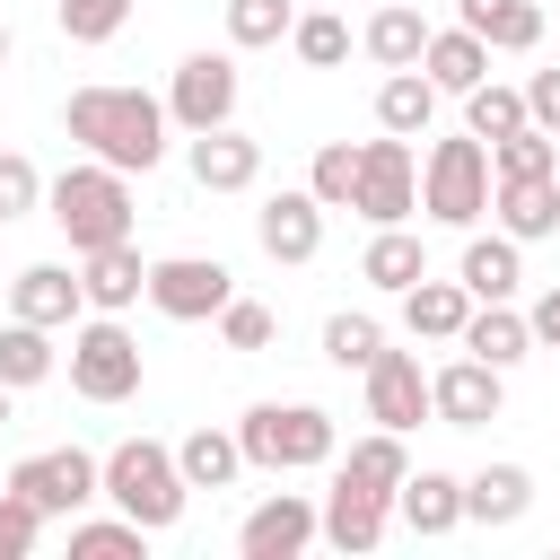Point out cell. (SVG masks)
<instances>
[{
	"mask_svg": "<svg viewBox=\"0 0 560 560\" xmlns=\"http://www.w3.org/2000/svg\"><path fill=\"white\" fill-rule=\"evenodd\" d=\"M210 324H219V341H228V350H271V332H280V315H271L262 298H228Z\"/></svg>",
	"mask_w": 560,
	"mask_h": 560,
	"instance_id": "41",
	"label": "cell"
},
{
	"mask_svg": "<svg viewBox=\"0 0 560 560\" xmlns=\"http://www.w3.org/2000/svg\"><path fill=\"white\" fill-rule=\"evenodd\" d=\"M306 192L324 210H350V192H359V140H324L315 166H306Z\"/></svg>",
	"mask_w": 560,
	"mask_h": 560,
	"instance_id": "37",
	"label": "cell"
},
{
	"mask_svg": "<svg viewBox=\"0 0 560 560\" xmlns=\"http://www.w3.org/2000/svg\"><path fill=\"white\" fill-rule=\"evenodd\" d=\"M44 210H52V228L70 236V254H96V245H122L131 236V175L122 166H105V158H79V166H61L52 184H44Z\"/></svg>",
	"mask_w": 560,
	"mask_h": 560,
	"instance_id": "2",
	"label": "cell"
},
{
	"mask_svg": "<svg viewBox=\"0 0 560 560\" xmlns=\"http://www.w3.org/2000/svg\"><path fill=\"white\" fill-rule=\"evenodd\" d=\"M0 61H9V26H0Z\"/></svg>",
	"mask_w": 560,
	"mask_h": 560,
	"instance_id": "47",
	"label": "cell"
},
{
	"mask_svg": "<svg viewBox=\"0 0 560 560\" xmlns=\"http://www.w3.org/2000/svg\"><path fill=\"white\" fill-rule=\"evenodd\" d=\"M184 166H192L201 192H254V184H262V140H245L236 122L184 131Z\"/></svg>",
	"mask_w": 560,
	"mask_h": 560,
	"instance_id": "13",
	"label": "cell"
},
{
	"mask_svg": "<svg viewBox=\"0 0 560 560\" xmlns=\"http://www.w3.org/2000/svg\"><path fill=\"white\" fill-rule=\"evenodd\" d=\"M175 472H184L192 490H228V481L245 472L236 429H192V438H175Z\"/></svg>",
	"mask_w": 560,
	"mask_h": 560,
	"instance_id": "30",
	"label": "cell"
},
{
	"mask_svg": "<svg viewBox=\"0 0 560 560\" xmlns=\"http://www.w3.org/2000/svg\"><path fill=\"white\" fill-rule=\"evenodd\" d=\"M516 122H525V88H499V79L464 88V131L472 140H508Z\"/></svg>",
	"mask_w": 560,
	"mask_h": 560,
	"instance_id": "34",
	"label": "cell"
},
{
	"mask_svg": "<svg viewBox=\"0 0 560 560\" xmlns=\"http://www.w3.org/2000/svg\"><path fill=\"white\" fill-rule=\"evenodd\" d=\"M44 525H52V516H44L26 490H0V560H26V551L44 542Z\"/></svg>",
	"mask_w": 560,
	"mask_h": 560,
	"instance_id": "42",
	"label": "cell"
},
{
	"mask_svg": "<svg viewBox=\"0 0 560 560\" xmlns=\"http://www.w3.org/2000/svg\"><path fill=\"white\" fill-rule=\"evenodd\" d=\"M420 210L438 228H481V210H490V140H472V131L438 140L420 158Z\"/></svg>",
	"mask_w": 560,
	"mask_h": 560,
	"instance_id": "6",
	"label": "cell"
},
{
	"mask_svg": "<svg viewBox=\"0 0 560 560\" xmlns=\"http://www.w3.org/2000/svg\"><path fill=\"white\" fill-rule=\"evenodd\" d=\"M455 26H472L490 52H534L542 44V0H455Z\"/></svg>",
	"mask_w": 560,
	"mask_h": 560,
	"instance_id": "24",
	"label": "cell"
},
{
	"mask_svg": "<svg viewBox=\"0 0 560 560\" xmlns=\"http://www.w3.org/2000/svg\"><path fill=\"white\" fill-rule=\"evenodd\" d=\"M9 402H18V394H9V385H0V429H9Z\"/></svg>",
	"mask_w": 560,
	"mask_h": 560,
	"instance_id": "46",
	"label": "cell"
},
{
	"mask_svg": "<svg viewBox=\"0 0 560 560\" xmlns=\"http://www.w3.org/2000/svg\"><path fill=\"white\" fill-rule=\"evenodd\" d=\"M394 516H402L420 542H438V534H455V525H464V481H455V472H438V464H420V472H402Z\"/></svg>",
	"mask_w": 560,
	"mask_h": 560,
	"instance_id": "20",
	"label": "cell"
},
{
	"mask_svg": "<svg viewBox=\"0 0 560 560\" xmlns=\"http://www.w3.org/2000/svg\"><path fill=\"white\" fill-rule=\"evenodd\" d=\"M52 368H61L52 332H44V324H26V315H9V324H0V385H9V394H26V385H44Z\"/></svg>",
	"mask_w": 560,
	"mask_h": 560,
	"instance_id": "31",
	"label": "cell"
},
{
	"mask_svg": "<svg viewBox=\"0 0 560 560\" xmlns=\"http://www.w3.org/2000/svg\"><path fill=\"white\" fill-rule=\"evenodd\" d=\"M490 219H499V236H516V245L560 236V175H499V184H490Z\"/></svg>",
	"mask_w": 560,
	"mask_h": 560,
	"instance_id": "17",
	"label": "cell"
},
{
	"mask_svg": "<svg viewBox=\"0 0 560 560\" xmlns=\"http://www.w3.org/2000/svg\"><path fill=\"white\" fill-rule=\"evenodd\" d=\"M61 131L88 149V158H105V166H122V175H149L158 158H166V96H149V88H70V105H61Z\"/></svg>",
	"mask_w": 560,
	"mask_h": 560,
	"instance_id": "1",
	"label": "cell"
},
{
	"mask_svg": "<svg viewBox=\"0 0 560 560\" xmlns=\"http://www.w3.org/2000/svg\"><path fill=\"white\" fill-rule=\"evenodd\" d=\"M228 298H236V271L219 254H166V262H149V306L166 324H210Z\"/></svg>",
	"mask_w": 560,
	"mask_h": 560,
	"instance_id": "8",
	"label": "cell"
},
{
	"mask_svg": "<svg viewBox=\"0 0 560 560\" xmlns=\"http://www.w3.org/2000/svg\"><path fill=\"white\" fill-rule=\"evenodd\" d=\"M350 210H359L368 228H402V219L420 210V158H411L402 131L359 140V192H350Z\"/></svg>",
	"mask_w": 560,
	"mask_h": 560,
	"instance_id": "7",
	"label": "cell"
},
{
	"mask_svg": "<svg viewBox=\"0 0 560 560\" xmlns=\"http://www.w3.org/2000/svg\"><path fill=\"white\" fill-rule=\"evenodd\" d=\"M429 122H438V88H429L420 70H385V88H376V131L420 140Z\"/></svg>",
	"mask_w": 560,
	"mask_h": 560,
	"instance_id": "32",
	"label": "cell"
},
{
	"mask_svg": "<svg viewBox=\"0 0 560 560\" xmlns=\"http://www.w3.org/2000/svg\"><path fill=\"white\" fill-rule=\"evenodd\" d=\"M420 271H429V245L411 236V219H402V228H376V236H368V254H359V280H368V289H385V298H402Z\"/></svg>",
	"mask_w": 560,
	"mask_h": 560,
	"instance_id": "28",
	"label": "cell"
},
{
	"mask_svg": "<svg viewBox=\"0 0 560 560\" xmlns=\"http://www.w3.org/2000/svg\"><path fill=\"white\" fill-rule=\"evenodd\" d=\"M26 210H44V175H35V158L0 149V228H9V219H26Z\"/></svg>",
	"mask_w": 560,
	"mask_h": 560,
	"instance_id": "43",
	"label": "cell"
},
{
	"mask_svg": "<svg viewBox=\"0 0 560 560\" xmlns=\"http://www.w3.org/2000/svg\"><path fill=\"white\" fill-rule=\"evenodd\" d=\"M79 306H88V289H79V271H70V262H26V271L9 280V315L44 324V332H70V324H79Z\"/></svg>",
	"mask_w": 560,
	"mask_h": 560,
	"instance_id": "18",
	"label": "cell"
},
{
	"mask_svg": "<svg viewBox=\"0 0 560 560\" xmlns=\"http://www.w3.org/2000/svg\"><path fill=\"white\" fill-rule=\"evenodd\" d=\"M140 376H149L140 332H131L122 315H96V306H88V324H70V394H88V402H131Z\"/></svg>",
	"mask_w": 560,
	"mask_h": 560,
	"instance_id": "5",
	"label": "cell"
},
{
	"mask_svg": "<svg viewBox=\"0 0 560 560\" xmlns=\"http://www.w3.org/2000/svg\"><path fill=\"white\" fill-rule=\"evenodd\" d=\"M289 26H298V0H228V44L236 52L289 44Z\"/></svg>",
	"mask_w": 560,
	"mask_h": 560,
	"instance_id": "33",
	"label": "cell"
},
{
	"mask_svg": "<svg viewBox=\"0 0 560 560\" xmlns=\"http://www.w3.org/2000/svg\"><path fill=\"white\" fill-rule=\"evenodd\" d=\"M79 289H88V306H96V315H122V306H140V298H149V262H140V245L122 236V245H96V254H79Z\"/></svg>",
	"mask_w": 560,
	"mask_h": 560,
	"instance_id": "19",
	"label": "cell"
},
{
	"mask_svg": "<svg viewBox=\"0 0 560 560\" xmlns=\"http://www.w3.org/2000/svg\"><path fill=\"white\" fill-rule=\"evenodd\" d=\"M499 175H560V140L534 131V122H516L508 140H490V184Z\"/></svg>",
	"mask_w": 560,
	"mask_h": 560,
	"instance_id": "35",
	"label": "cell"
},
{
	"mask_svg": "<svg viewBox=\"0 0 560 560\" xmlns=\"http://www.w3.org/2000/svg\"><path fill=\"white\" fill-rule=\"evenodd\" d=\"M525 324H534V350H560V289H542L525 306Z\"/></svg>",
	"mask_w": 560,
	"mask_h": 560,
	"instance_id": "45",
	"label": "cell"
},
{
	"mask_svg": "<svg viewBox=\"0 0 560 560\" xmlns=\"http://www.w3.org/2000/svg\"><path fill=\"white\" fill-rule=\"evenodd\" d=\"M289 52H298L306 70H341V61H350V26H341L332 9H306V18L289 26Z\"/></svg>",
	"mask_w": 560,
	"mask_h": 560,
	"instance_id": "36",
	"label": "cell"
},
{
	"mask_svg": "<svg viewBox=\"0 0 560 560\" xmlns=\"http://www.w3.org/2000/svg\"><path fill=\"white\" fill-rule=\"evenodd\" d=\"M332 472H341V481H359V490H376V499H394V490H402V472H411V446H402V429H368Z\"/></svg>",
	"mask_w": 560,
	"mask_h": 560,
	"instance_id": "29",
	"label": "cell"
},
{
	"mask_svg": "<svg viewBox=\"0 0 560 560\" xmlns=\"http://www.w3.org/2000/svg\"><path fill=\"white\" fill-rule=\"evenodd\" d=\"M9 490H26L44 516H79L88 499H105V490H96V455H88V446H44V455H26V464L9 472Z\"/></svg>",
	"mask_w": 560,
	"mask_h": 560,
	"instance_id": "11",
	"label": "cell"
},
{
	"mask_svg": "<svg viewBox=\"0 0 560 560\" xmlns=\"http://www.w3.org/2000/svg\"><path fill=\"white\" fill-rule=\"evenodd\" d=\"M359 385H368V420L376 429H420L429 420V368L411 359V350H376L368 368H359Z\"/></svg>",
	"mask_w": 560,
	"mask_h": 560,
	"instance_id": "12",
	"label": "cell"
},
{
	"mask_svg": "<svg viewBox=\"0 0 560 560\" xmlns=\"http://www.w3.org/2000/svg\"><path fill=\"white\" fill-rule=\"evenodd\" d=\"M499 402H508V368H490V359H472V350L429 376V420H438V429H490Z\"/></svg>",
	"mask_w": 560,
	"mask_h": 560,
	"instance_id": "10",
	"label": "cell"
},
{
	"mask_svg": "<svg viewBox=\"0 0 560 560\" xmlns=\"http://www.w3.org/2000/svg\"><path fill=\"white\" fill-rule=\"evenodd\" d=\"M420 79H429L438 96H464V88L490 79V44H481L472 26H429V44H420Z\"/></svg>",
	"mask_w": 560,
	"mask_h": 560,
	"instance_id": "21",
	"label": "cell"
},
{
	"mask_svg": "<svg viewBox=\"0 0 560 560\" xmlns=\"http://www.w3.org/2000/svg\"><path fill=\"white\" fill-rule=\"evenodd\" d=\"M70 551H88V560H105V551H149V525H131L122 508H114V516H70Z\"/></svg>",
	"mask_w": 560,
	"mask_h": 560,
	"instance_id": "39",
	"label": "cell"
},
{
	"mask_svg": "<svg viewBox=\"0 0 560 560\" xmlns=\"http://www.w3.org/2000/svg\"><path fill=\"white\" fill-rule=\"evenodd\" d=\"M306 542H315V499H306V490H271V499L236 525V551H245V560H298Z\"/></svg>",
	"mask_w": 560,
	"mask_h": 560,
	"instance_id": "16",
	"label": "cell"
},
{
	"mask_svg": "<svg viewBox=\"0 0 560 560\" xmlns=\"http://www.w3.org/2000/svg\"><path fill=\"white\" fill-rule=\"evenodd\" d=\"M359 44H368V61L376 70H420V44H429V18L411 9V0H385L368 26H359Z\"/></svg>",
	"mask_w": 560,
	"mask_h": 560,
	"instance_id": "27",
	"label": "cell"
},
{
	"mask_svg": "<svg viewBox=\"0 0 560 560\" xmlns=\"http://www.w3.org/2000/svg\"><path fill=\"white\" fill-rule=\"evenodd\" d=\"M455 280H464V298L472 306H490V298H516L525 289V245L516 236H464V262H455Z\"/></svg>",
	"mask_w": 560,
	"mask_h": 560,
	"instance_id": "22",
	"label": "cell"
},
{
	"mask_svg": "<svg viewBox=\"0 0 560 560\" xmlns=\"http://www.w3.org/2000/svg\"><path fill=\"white\" fill-rule=\"evenodd\" d=\"M254 245L271 254V262H315L324 254V201L298 184V192H271L262 210H254Z\"/></svg>",
	"mask_w": 560,
	"mask_h": 560,
	"instance_id": "15",
	"label": "cell"
},
{
	"mask_svg": "<svg viewBox=\"0 0 560 560\" xmlns=\"http://www.w3.org/2000/svg\"><path fill=\"white\" fill-rule=\"evenodd\" d=\"M376 350H385V324H376V315H332V324H324V359H332L341 376H359Z\"/></svg>",
	"mask_w": 560,
	"mask_h": 560,
	"instance_id": "38",
	"label": "cell"
},
{
	"mask_svg": "<svg viewBox=\"0 0 560 560\" xmlns=\"http://www.w3.org/2000/svg\"><path fill=\"white\" fill-rule=\"evenodd\" d=\"M166 122L175 131H219L236 122V61L228 52H184L166 79Z\"/></svg>",
	"mask_w": 560,
	"mask_h": 560,
	"instance_id": "9",
	"label": "cell"
},
{
	"mask_svg": "<svg viewBox=\"0 0 560 560\" xmlns=\"http://www.w3.org/2000/svg\"><path fill=\"white\" fill-rule=\"evenodd\" d=\"M525 122L560 140V70H534V79H525Z\"/></svg>",
	"mask_w": 560,
	"mask_h": 560,
	"instance_id": "44",
	"label": "cell"
},
{
	"mask_svg": "<svg viewBox=\"0 0 560 560\" xmlns=\"http://www.w3.org/2000/svg\"><path fill=\"white\" fill-rule=\"evenodd\" d=\"M464 315H472L464 280H429V271H420V280L402 289V332H411V341H455Z\"/></svg>",
	"mask_w": 560,
	"mask_h": 560,
	"instance_id": "25",
	"label": "cell"
},
{
	"mask_svg": "<svg viewBox=\"0 0 560 560\" xmlns=\"http://www.w3.org/2000/svg\"><path fill=\"white\" fill-rule=\"evenodd\" d=\"M52 18H61L70 44H114V35L131 26V0H61Z\"/></svg>",
	"mask_w": 560,
	"mask_h": 560,
	"instance_id": "40",
	"label": "cell"
},
{
	"mask_svg": "<svg viewBox=\"0 0 560 560\" xmlns=\"http://www.w3.org/2000/svg\"><path fill=\"white\" fill-rule=\"evenodd\" d=\"M455 341H464L472 359H490V368H516V359H534V324L516 315V298H490V306H472Z\"/></svg>",
	"mask_w": 560,
	"mask_h": 560,
	"instance_id": "23",
	"label": "cell"
},
{
	"mask_svg": "<svg viewBox=\"0 0 560 560\" xmlns=\"http://www.w3.org/2000/svg\"><path fill=\"white\" fill-rule=\"evenodd\" d=\"M385 525H394V499H376V490H359V481H341L332 472V490H324V508H315V542H332V551H376L385 542Z\"/></svg>",
	"mask_w": 560,
	"mask_h": 560,
	"instance_id": "14",
	"label": "cell"
},
{
	"mask_svg": "<svg viewBox=\"0 0 560 560\" xmlns=\"http://www.w3.org/2000/svg\"><path fill=\"white\" fill-rule=\"evenodd\" d=\"M96 490L149 534H166L184 516V499H192V481L175 472V446H158V438H122L114 455H96Z\"/></svg>",
	"mask_w": 560,
	"mask_h": 560,
	"instance_id": "3",
	"label": "cell"
},
{
	"mask_svg": "<svg viewBox=\"0 0 560 560\" xmlns=\"http://www.w3.org/2000/svg\"><path fill=\"white\" fill-rule=\"evenodd\" d=\"M236 446H245V464H262V472H315V464L341 455V429H332L324 402H254V411L236 420Z\"/></svg>",
	"mask_w": 560,
	"mask_h": 560,
	"instance_id": "4",
	"label": "cell"
},
{
	"mask_svg": "<svg viewBox=\"0 0 560 560\" xmlns=\"http://www.w3.org/2000/svg\"><path fill=\"white\" fill-rule=\"evenodd\" d=\"M534 508V472L525 464H481L464 481V525H516Z\"/></svg>",
	"mask_w": 560,
	"mask_h": 560,
	"instance_id": "26",
	"label": "cell"
}]
</instances>
